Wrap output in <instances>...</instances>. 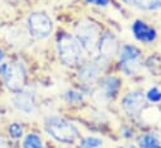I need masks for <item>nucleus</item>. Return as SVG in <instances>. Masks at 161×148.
<instances>
[{
    "label": "nucleus",
    "instance_id": "20e7f679",
    "mask_svg": "<svg viewBox=\"0 0 161 148\" xmlns=\"http://www.w3.org/2000/svg\"><path fill=\"white\" fill-rule=\"evenodd\" d=\"M0 75L11 92L20 93L24 89L26 73L20 63H3L0 65Z\"/></svg>",
    "mask_w": 161,
    "mask_h": 148
},
{
    "label": "nucleus",
    "instance_id": "5701e85b",
    "mask_svg": "<svg viewBox=\"0 0 161 148\" xmlns=\"http://www.w3.org/2000/svg\"><path fill=\"white\" fill-rule=\"evenodd\" d=\"M3 58H4V54H3V51H1V50H0V61H1V60H3Z\"/></svg>",
    "mask_w": 161,
    "mask_h": 148
},
{
    "label": "nucleus",
    "instance_id": "a211bd4d",
    "mask_svg": "<svg viewBox=\"0 0 161 148\" xmlns=\"http://www.w3.org/2000/svg\"><path fill=\"white\" fill-rule=\"evenodd\" d=\"M8 132H9L10 137L14 138V139H19V138L23 137V127H21L19 123H13V124H10L9 128H8Z\"/></svg>",
    "mask_w": 161,
    "mask_h": 148
},
{
    "label": "nucleus",
    "instance_id": "7ed1b4c3",
    "mask_svg": "<svg viewBox=\"0 0 161 148\" xmlns=\"http://www.w3.org/2000/svg\"><path fill=\"white\" fill-rule=\"evenodd\" d=\"M101 34L98 28L91 21H80L75 26V39L80 44L82 49L92 56H97V49Z\"/></svg>",
    "mask_w": 161,
    "mask_h": 148
},
{
    "label": "nucleus",
    "instance_id": "423d86ee",
    "mask_svg": "<svg viewBox=\"0 0 161 148\" xmlns=\"http://www.w3.org/2000/svg\"><path fill=\"white\" fill-rule=\"evenodd\" d=\"M141 51L135 45H123L119 53V66L123 73L132 75L140 69Z\"/></svg>",
    "mask_w": 161,
    "mask_h": 148
},
{
    "label": "nucleus",
    "instance_id": "412c9836",
    "mask_svg": "<svg viewBox=\"0 0 161 148\" xmlns=\"http://www.w3.org/2000/svg\"><path fill=\"white\" fill-rule=\"evenodd\" d=\"M121 148H136L133 144H126V145H123V147H121Z\"/></svg>",
    "mask_w": 161,
    "mask_h": 148
},
{
    "label": "nucleus",
    "instance_id": "f257e3e1",
    "mask_svg": "<svg viewBox=\"0 0 161 148\" xmlns=\"http://www.w3.org/2000/svg\"><path fill=\"white\" fill-rule=\"evenodd\" d=\"M44 127H45L47 133L60 143L70 144V143H74L77 140V138L79 137L78 128L73 123H70L63 118L52 117V118L47 119Z\"/></svg>",
    "mask_w": 161,
    "mask_h": 148
},
{
    "label": "nucleus",
    "instance_id": "4be33fe9",
    "mask_svg": "<svg viewBox=\"0 0 161 148\" xmlns=\"http://www.w3.org/2000/svg\"><path fill=\"white\" fill-rule=\"evenodd\" d=\"M121 1H123V3H126V4H133V3H135V0H121Z\"/></svg>",
    "mask_w": 161,
    "mask_h": 148
},
{
    "label": "nucleus",
    "instance_id": "f03ea898",
    "mask_svg": "<svg viewBox=\"0 0 161 148\" xmlns=\"http://www.w3.org/2000/svg\"><path fill=\"white\" fill-rule=\"evenodd\" d=\"M57 51L60 61L68 66L77 65L83 58V49L80 44L74 36L68 34L59 36L57 43Z\"/></svg>",
    "mask_w": 161,
    "mask_h": 148
},
{
    "label": "nucleus",
    "instance_id": "6e6552de",
    "mask_svg": "<svg viewBox=\"0 0 161 148\" xmlns=\"http://www.w3.org/2000/svg\"><path fill=\"white\" fill-rule=\"evenodd\" d=\"M119 87H121V82L118 78L106 77V78L99 80L98 88H97L94 94H97L101 100H109L116 95Z\"/></svg>",
    "mask_w": 161,
    "mask_h": 148
},
{
    "label": "nucleus",
    "instance_id": "9d476101",
    "mask_svg": "<svg viewBox=\"0 0 161 148\" xmlns=\"http://www.w3.org/2000/svg\"><path fill=\"white\" fill-rule=\"evenodd\" d=\"M132 33H133L135 38L142 43H152V41H155V39L157 36L156 30L153 28L148 26L142 20H136L132 24Z\"/></svg>",
    "mask_w": 161,
    "mask_h": 148
},
{
    "label": "nucleus",
    "instance_id": "aec40b11",
    "mask_svg": "<svg viewBox=\"0 0 161 148\" xmlns=\"http://www.w3.org/2000/svg\"><path fill=\"white\" fill-rule=\"evenodd\" d=\"M88 4H93L97 6H106L108 5V0H86Z\"/></svg>",
    "mask_w": 161,
    "mask_h": 148
},
{
    "label": "nucleus",
    "instance_id": "6ab92c4d",
    "mask_svg": "<svg viewBox=\"0 0 161 148\" xmlns=\"http://www.w3.org/2000/svg\"><path fill=\"white\" fill-rule=\"evenodd\" d=\"M64 98L69 103H79L83 100V94L79 92H75V90H68V92H65Z\"/></svg>",
    "mask_w": 161,
    "mask_h": 148
},
{
    "label": "nucleus",
    "instance_id": "2eb2a0df",
    "mask_svg": "<svg viewBox=\"0 0 161 148\" xmlns=\"http://www.w3.org/2000/svg\"><path fill=\"white\" fill-rule=\"evenodd\" d=\"M136 6L143 10H158L161 9V0H135Z\"/></svg>",
    "mask_w": 161,
    "mask_h": 148
},
{
    "label": "nucleus",
    "instance_id": "f8f14e48",
    "mask_svg": "<svg viewBox=\"0 0 161 148\" xmlns=\"http://www.w3.org/2000/svg\"><path fill=\"white\" fill-rule=\"evenodd\" d=\"M99 75V66L96 63H86L80 66L78 77L84 83H93Z\"/></svg>",
    "mask_w": 161,
    "mask_h": 148
},
{
    "label": "nucleus",
    "instance_id": "0eeeda50",
    "mask_svg": "<svg viewBox=\"0 0 161 148\" xmlns=\"http://www.w3.org/2000/svg\"><path fill=\"white\" fill-rule=\"evenodd\" d=\"M122 109L128 114V115H138L143 110L146 105V97L142 92L140 90H133L127 93L121 102Z\"/></svg>",
    "mask_w": 161,
    "mask_h": 148
},
{
    "label": "nucleus",
    "instance_id": "4468645a",
    "mask_svg": "<svg viewBox=\"0 0 161 148\" xmlns=\"http://www.w3.org/2000/svg\"><path fill=\"white\" fill-rule=\"evenodd\" d=\"M23 145H24V148H45L43 145V142H42L40 137L34 134V133H30L25 137Z\"/></svg>",
    "mask_w": 161,
    "mask_h": 148
},
{
    "label": "nucleus",
    "instance_id": "39448f33",
    "mask_svg": "<svg viewBox=\"0 0 161 148\" xmlns=\"http://www.w3.org/2000/svg\"><path fill=\"white\" fill-rule=\"evenodd\" d=\"M29 34L36 39H45L53 31V23L44 13H33L26 20Z\"/></svg>",
    "mask_w": 161,
    "mask_h": 148
},
{
    "label": "nucleus",
    "instance_id": "dca6fc26",
    "mask_svg": "<svg viewBox=\"0 0 161 148\" xmlns=\"http://www.w3.org/2000/svg\"><path fill=\"white\" fill-rule=\"evenodd\" d=\"M103 140L97 137H84L79 142V148H99L102 147Z\"/></svg>",
    "mask_w": 161,
    "mask_h": 148
},
{
    "label": "nucleus",
    "instance_id": "9b49d317",
    "mask_svg": "<svg viewBox=\"0 0 161 148\" xmlns=\"http://www.w3.org/2000/svg\"><path fill=\"white\" fill-rule=\"evenodd\" d=\"M13 103H14V107H15L18 110H20V112H23V113H26V114L33 113L34 109H35L34 94L28 93V92H24V93L20 92V93L14 98Z\"/></svg>",
    "mask_w": 161,
    "mask_h": 148
},
{
    "label": "nucleus",
    "instance_id": "1a4fd4ad",
    "mask_svg": "<svg viewBox=\"0 0 161 148\" xmlns=\"http://www.w3.org/2000/svg\"><path fill=\"white\" fill-rule=\"evenodd\" d=\"M117 50H118V43L112 34L104 33L103 35H101L97 49L98 59H109L117 53Z\"/></svg>",
    "mask_w": 161,
    "mask_h": 148
},
{
    "label": "nucleus",
    "instance_id": "f3484780",
    "mask_svg": "<svg viewBox=\"0 0 161 148\" xmlns=\"http://www.w3.org/2000/svg\"><path fill=\"white\" fill-rule=\"evenodd\" d=\"M145 97H146V100L151 103H158L161 102V89L157 87H151L145 94Z\"/></svg>",
    "mask_w": 161,
    "mask_h": 148
},
{
    "label": "nucleus",
    "instance_id": "b1692460",
    "mask_svg": "<svg viewBox=\"0 0 161 148\" xmlns=\"http://www.w3.org/2000/svg\"><path fill=\"white\" fill-rule=\"evenodd\" d=\"M3 147V138H1V135H0V148Z\"/></svg>",
    "mask_w": 161,
    "mask_h": 148
},
{
    "label": "nucleus",
    "instance_id": "ddd939ff",
    "mask_svg": "<svg viewBox=\"0 0 161 148\" xmlns=\"http://www.w3.org/2000/svg\"><path fill=\"white\" fill-rule=\"evenodd\" d=\"M138 147L140 148H161V144L158 138L155 134L147 133L138 139Z\"/></svg>",
    "mask_w": 161,
    "mask_h": 148
}]
</instances>
